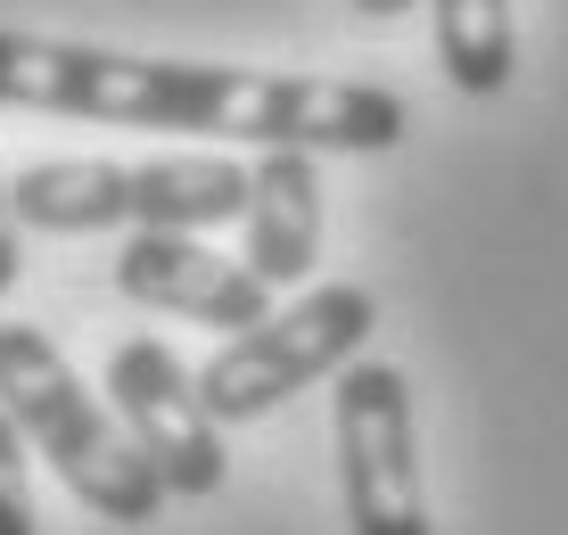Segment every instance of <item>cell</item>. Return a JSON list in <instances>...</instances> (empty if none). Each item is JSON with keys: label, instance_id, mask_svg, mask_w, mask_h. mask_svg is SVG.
<instances>
[{"label": "cell", "instance_id": "9", "mask_svg": "<svg viewBox=\"0 0 568 535\" xmlns=\"http://www.w3.org/2000/svg\"><path fill=\"white\" fill-rule=\"evenodd\" d=\"M437 17V67L445 83L469 99H503L519 74V26H511V0H428Z\"/></svg>", "mask_w": 568, "mask_h": 535}, {"label": "cell", "instance_id": "1", "mask_svg": "<svg viewBox=\"0 0 568 535\" xmlns=\"http://www.w3.org/2000/svg\"><path fill=\"white\" fill-rule=\"evenodd\" d=\"M0 108L67 115V124L206 132V141L313 149V157H387L413 132V108L387 83L206 67V58H132V50L58 42V33H17V26H0Z\"/></svg>", "mask_w": 568, "mask_h": 535}, {"label": "cell", "instance_id": "5", "mask_svg": "<svg viewBox=\"0 0 568 535\" xmlns=\"http://www.w3.org/2000/svg\"><path fill=\"white\" fill-rule=\"evenodd\" d=\"M329 437H338V486L355 535H437L420 494V437L413 387L396 363H346L329 380Z\"/></svg>", "mask_w": 568, "mask_h": 535}, {"label": "cell", "instance_id": "7", "mask_svg": "<svg viewBox=\"0 0 568 535\" xmlns=\"http://www.w3.org/2000/svg\"><path fill=\"white\" fill-rule=\"evenodd\" d=\"M115 296H132L149 313H173V322H199V330H231V339L272 313V289L247 264L214 255L199 231H124Z\"/></svg>", "mask_w": 568, "mask_h": 535}, {"label": "cell", "instance_id": "6", "mask_svg": "<svg viewBox=\"0 0 568 535\" xmlns=\"http://www.w3.org/2000/svg\"><path fill=\"white\" fill-rule=\"evenodd\" d=\"M108 404H115V428L132 437V453L156 470L165 494H182V503L223 494V470H231L223 428L199 404V371L165 339H124L108 354Z\"/></svg>", "mask_w": 568, "mask_h": 535}, {"label": "cell", "instance_id": "12", "mask_svg": "<svg viewBox=\"0 0 568 535\" xmlns=\"http://www.w3.org/2000/svg\"><path fill=\"white\" fill-rule=\"evenodd\" d=\"M355 9L371 17V26H396V17H413V9H420V0H355Z\"/></svg>", "mask_w": 568, "mask_h": 535}, {"label": "cell", "instance_id": "2", "mask_svg": "<svg viewBox=\"0 0 568 535\" xmlns=\"http://www.w3.org/2000/svg\"><path fill=\"white\" fill-rule=\"evenodd\" d=\"M0 412L17 421L42 462L67 478V494L83 511H100L108 527H149L173 503L156 486V470L132 453V437L108 421V404L74 380V363L50 346V330L33 322H0Z\"/></svg>", "mask_w": 568, "mask_h": 535}, {"label": "cell", "instance_id": "4", "mask_svg": "<svg viewBox=\"0 0 568 535\" xmlns=\"http://www.w3.org/2000/svg\"><path fill=\"white\" fill-rule=\"evenodd\" d=\"M371 330H379V296L363 281H322V289H305L297 305L264 313L256 330H240V339L214 354L199 371V404L214 412V428L264 421L288 395H305L313 380H338L371 346Z\"/></svg>", "mask_w": 568, "mask_h": 535}, {"label": "cell", "instance_id": "10", "mask_svg": "<svg viewBox=\"0 0 568 535\" xmlns=\"http://www.w3.org/2000/svg\"><path fill=\"white\" fill-rule=\"evenodd\" d=\"M0 535H42L33 527V486H26V437L0 412Z\"/></svg>", "mask_w": 568, "mask_h": 535}, {"label": "cell", "instance_id": "8", "mask_svg": "<svg viewBox=\"0 0 568 535\" xmlns=\"http://www.w3.org/2000/svg\"><path fill=\"white\" fill-rule=\"evenodd\" d=\"M247 272L264 289H297L313 264H322V165L313 149H264L247 165Z\"/></svg>", "mask_w": 568, "mask_h": 535}, {"label": "cell", "instance_id": "11", "mask_svg": "<svg viewBox=\"0 0 568 535\" xmlns=\"http://www.w3.org/2000/svg\"><path fill=\"white\" fill-rule=\"evenodd\" d=\"M17 272H26V248H17V214H9V173H0V296L17 289Z\"/></svg>", "mask_w": 568, "mask_h": 535}, {"label": "cell", "instance_id": "3", "mask_svg": "<svg viewBox=\"0 0 568 535\" xmlns=\"http://www.w3.org/2000/svg\"><path fill=\"white\" fill-rule=\"evenodd\" d=\"M247 165L240 157H42L9 182L17 231H214L240 223Z\"/></svg>", "mask_w": 568, "mask_h": 535}]
</instances>
